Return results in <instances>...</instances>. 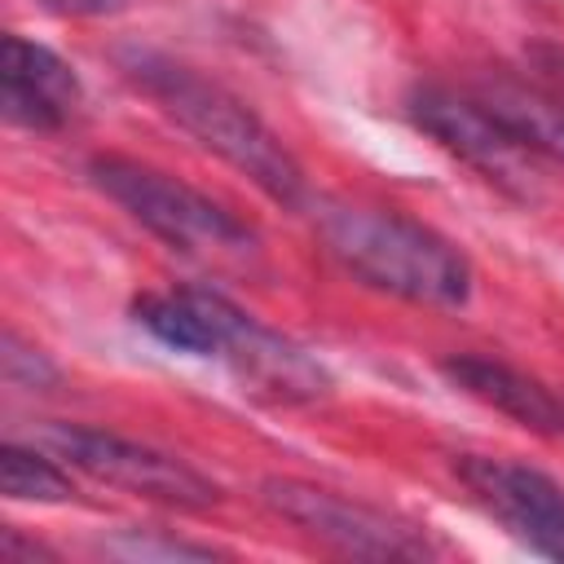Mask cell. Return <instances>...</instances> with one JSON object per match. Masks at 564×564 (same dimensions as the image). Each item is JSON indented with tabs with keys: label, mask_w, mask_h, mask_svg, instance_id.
<instances>
[{
	"label": "cell",
	"mask_w": 564,
	"mask_h": 564,
	"mask_svg": "<svg viewBox=\"0 0 564 564\" xmlns=\"http://www.w3.org/2000/svg\"><path fill=\"white\" fill-rule=\"evenodd\" d=\"M40 445H48L66 467L84 471L97 485L137 494L159 507L176 511H212L220 502V485L207 480L198 467H189L176 454H163L154 445L128 441L106 427L88 423H40Z\"/></svg>",
	"instance_id": "277c9868"
},
{
	"label": "cell",
	"mask_w": 564,
	"mask_h": 564,
	"mask_svg": "<svg viewBox=\"0 0 564 564\" xmlns=\"http://www.w3.org/2000/svg\"><path fill=\"white\" fill-rule=\"evenodd\" d=\"M225 295L207 286H176V291H154L132 304L137 322L167 348L189 352V357H216L220 348V322H225Z\"/></svg>",
	"instance_id": "7c38bea8"
},
{
	"label": "cell",
	"mask_w": 564,
	"mask_h": 564,
	"mask_svg": "<svg viewBox=\"0 0 564 564\" xmlns=\"http://www.w3.org/2000/svg\"><path fill=\"white\" fill-rule=\"evenodd\" d=\"M0 361H4V379H9L13 388H48V383H57L53 361H48L40 348H26L13 330H4Z\"/></svg>",
	"instance_id": "9a60e30c"
},
{
	"label": "cell",
	"mask_w": 564,
	"mask_h": 564,
	"mask_svg": "<svg viewBox=\"0 0 564 564\" xmlns=\"http://www.w3.org/2000/svg\"><path fill=\"white\" fill-rule=\"evenodd\" d=\"M0 560H4V564H35V560H57V555H53L48 546L22 538L18 529H4V533H0Z\"/></svg>",
	"instance_id": "2e32d148"
},
{
	"label": "cell",
	"mask_w": 564,
	"mask_h": 564,
	"mask_svg": "<svg viewBox=\"0 0 564 564\" xmlns=\"http://www.w3.org/2000/svg\"><path fill=\"white\" fill-rule=\"evenodd\" d=\"M410 119L441 141L454 159H463L467 167H476L494 189H502L507 198L529 203L538 194V167L533 154L471 97V93H454L441 84H423L410 93Z\"/></svg>",
	"instance_id": "8992f818"
},
{
	"label": "cell",
	"mask_w": 564,
	"mask_h": 564,
	"mask_svg": "<svg viewBox=\"0 0 564 564\" xmlns=\"http://www.w3.org/2000/svg\"><path fill=\"white\" fill-rule=\"evenodd\" d=\"M0 494L13 498V502H70L75 485L35 445L4 441L0 445Z\"/></svg>",
	"instance_id": "4fadbf2b"
},
{
	"label": "cell",
	"mask_w": 564,
	"mask_h": 564,
	"mask_svg": "<svg viewBox=\"0 0 564 564\" xmlns=\"http://www.w3.org/2000/svg\"><path fill=\"white\" fill-rule=\"evenodd\" d=\"M40 4H48L53 13H66V18H115L132 0H40Z\"/></svg>",
	"instance_id": "e0dca14e"
},
{
	"label": "cell",
	"mask_w": 564,
	"mask_h": 564,
	"mask_svg": "<svg viewBox=\"0 0 564 564\" xmlns=\"http://www.w3.org/2000/svg\"><path fill=\"white\" fill-rule=\"evenodd\" d=\"M445 379L454 388H463L467 397L494 405L498 414L516 419L520 427L529 432H542V436H560L564 432V401L542 388L538 379H529L524 370L507 366V361H494V357H476V352H463V357H449L441 361Z\"/></svg>",
	"instance_id": "30bf717a"
},
{
	"label": "cell",
	"mask_w": 564,
	"mask_h": 564,
	"mask_svg": "<svg viewBox=\"0 0 564 564\" xmlns=\"http://www.w3.org/2000/svg\"><path fill=\"white\" fill-rule=\"evenodd\" d=\"M216 357L234 370L242 392H251L256 401H269V405H313V401L330 397L326 366L308 348H300L291 335H282V330L256 322L251 313H242L234 300L225 308Z\"/></svg>",
	"instance_id": "ba28073f"
},
{
	"label": "cell",
	"mask_w": 564,
	"mask_h": 564,
	"mask_svg": "<svg viewBox=\"0 0 564 564\" xmlns=\"http://www.w3.org/2000/svg\"><path fill=\"white\" fill-rule=\"evenodd\" d=\"M529 154H542L551 163H564V97L511 79V75H489L471 93Z\"/></svg>",
	"instance_id": "8fae6325"
},
{
	"label": "cell",
	"mask_w": 564,
	"mask_h": 564,
	"mask_svg": "<svg viewBox=\"0 0 564 564\" xmlns=\"http://www.w3.org/2000/svg\"><path fill=\"white\" fill-rule=\"evenodd\" d=\"M110 555H128V560H216V546L203 542H181V538H154V533H123L115 542H106Z\"/></svg>",
	"instance_id": "5bb4252c"
},
{
	"label": "cell",
	"mask_w": 564,
	"mask_h": 564,
	"mask_svg": "<svg viewBox=\"0 0 564 564\" xmlns=\"http://www.w3.org/2000/svg\"><path fill=\"white\" fill-rule=\"evenodd\" d=\"M79 101H84V88L66 57H57L53 48H44L35 40L4 35V44H0V115L13 128L57 132L75 119Z\"/></svg>",
	"instance_id": "9c48e42d"
},
{
	"label": "cell",
	"mask_w": 564,
	"mask_h": 564,
	"mask_svg": "<svg viewBox=\"0 0 564 564\" xmlns=\"http://www.w3.org/2000/svg\"><path fill=\"white\" fill-rule=\"evenodd\" d=\"M260 502L273 516H282L295 533H304L308 542H317L344 560H427V555H436V542L419 524H405L361 498L335 494L313 480L269 476V480H260Z\"/></svg>",
	"instance_id": "5b68a950"
},
{
	"label": "cell",
	"mask_w": 564,
	"mask_h": 564,
	"mask_svg": "<svg viewBox=\"0 0 564 564\" xmlns=\"http://www.w3.org/2000/svg\"><path fill=\"white\" fill-rule=\"evenodd\" d=\"M88 181L110 203H119L141 229H150L159 242H167L172 251L189 260L220 264V269H247L260 256L256 229L242 216H234L225 203L185 185L181 176H167L128 154H93Z\"/></svg>",
	"instance_id": "3957f363"
},
{
	"label": "cell",
	"mask_w": 564,
	"mask_h": 564,
	"mask_svg": "<svg viewBox=\"0 0 564 564\" xmlns=\"http://www.w3.org/2000/svg\"><path fill=\"white\" fill-rule=\"evenodd\" d=\"M119 70L181 132H189L203 150H212L234 172H242L260 194H269L282 207H304L308 203V181H304L300 159L225 84L207 79L203 70H194V66H185L176 57L150 53V48L119 53Z\"/></svg>",
	"instance_id": "6da1fadb"
},
{
	"label": "cell",
	"mask_w": 564,
	"mask_h": 564,
	"mask_svg": "<svg viewBox=\"0 0 564 564\" xmlns=\"http://www.w3.org/2000/svg\"><path fill=\"white\" fill-rule=\"evenodd\" d=\"M313 229L357 282L383 295L427 308H463L471 300V260L414 216L348 198H317Z\"/></svg>",
	"instance_id": "7a4b0ae2"
},
{
	"label": "cell",
	"mask_w": 564,
	"mask_h": 564,
	"mask_svg": "<svg viewBox=\"0 0 564 564\" xmlns=\"http://www.w3.org/2000/svg\"><path fill=\"white\" fill-rule=\"evenodd\" d=\"M454 476L471 494V502L498 520L516 542H524L533 555L564 560V485L546 471L494 458V454H458Z\"/></svg>",
	"instance_id": "52a82bcc"
}]
</instances>
